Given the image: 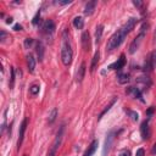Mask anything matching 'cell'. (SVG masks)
Returning a JSON list of instances; mask_svg holds the SVG:
<instances>
[{
  "mask_svg": "<svg viewBox=\"0 0 156 156\" xmlns=\"http://www.w3.org/2000/svg\"><path fill=\"white\" fill-rule=\"evenodd\" d=\"M136 23H138V18H135V17H130L129 20H127V22L117 32H115L110 37V39H108V41L106 44V50L107 51H112V50L117 49L124 41L126 37L134 29V27L136 26Z\"/></svg>",
  "mask_w": 156,
  "mask_h": 156,
  "instance_id": "obj_1",
  "label": "cell"
},
{
  "mask_svg": "<svg viewBox=\"0 0 156 156\" xmlns=\"http://www.w3.org/2000/svg\"><path fill=\"white\" fill-rule=\"evenodd\" d=\"M62 41H61V61L65 66H69L73 58V50L69 43V37L67 30L62 32Z\"/></svg>",
  "mask_w": 156,
  "mask_h": 156,
  "instance_id": "obj_2",
  "label": "cell"
},
{
  "mask_svg": "<svg viewBox=\"0 0 156 156\" xmlns=\"http://www.w3.org/2000/svg\"><path fill=\"white\" fill-rule=\"evenodd\" d=\"M147 27H149V24H147L146 22H144V23L141 24L139 34H138V35L132 40V43H130V45H129V54H134V52L139 49L140 44L143 43V40H144V38H145V34H146Z\"/></svg>",
  "mask_w": 156,
  "mask_h": 156,
  "instance_id": "obj_3",
  "label": "cell"
},
{
  "mask_svg": "<svg viewBox=\"0 0 156 156\" xmlns=\"http://www.w3.org/2000/svg\"><path fill=\"white\" fill-rule=\"evenodd\" d=\"M63 132H65V126L62 124L60 127L56 136H55V140L52 141V144H51V146H50V149L48 151V156H55L56 155V152H57V150H58V147H60V145L62 143V139H63Z\"/></svg>",
  "mask_w": 156,
  "mask_h": 156,
  "instance_id": "obj_4",
  "label": "cell"
},
{
  "mask_svg": "<svg viewBox=\"0 0 156 156\" xmlns=\"http://www.w3.org/2000/svg\"><path fill=\"white\" fill-rule=\"evenodd\" d=\"M119 132H122V129H119L118 132H116V130H111V132H108V134L106 135V139H105V144H104V147H102V156H107V154L110 152V150H111V146H112V143H113V140H115V138H116V135H118V133Z\"/></svg>",
  "mask_w": 156,
  "mask_h": 156,
  "instance_id": "obj_5",
  "label": "cell"
},
{
  "mask_svg": "<svg viewBox=\"0 0 156 156\" xmlns=\"http://www.w3.org/2000/svg\"><path fill=\"white\" fill-rule=\"evenodd\" d=\"M40 32L45 37H51L55 32V23L52 20H45L40 26Z\"/></svg>",
  "mask_w": 156,
  "mask_h": 156,
  "instance_id": "obj_6",
  "label": "cell"
},
{
  "mask_svg": "<svg viewBox=\"0 0 156 156\" xmlns=\"http://www.w3.org/2000/svg\"><path fill=\"white\" fill-rule=\"evenodd\" d=\"M27 124H28V119L27 117H24L20 124V129H18V139H17V149L20 150V147L22 146V143H23V139H24V133H26V129H27Z\"/></svg>",
  "mask_w": 156,
  "mask_h": 156,
  "instance_id": "obj_7",
  "label": "cell"
},
{
  "mask_svg": "<svg viewBox=\"0 0 156 156\" xmlns=\"http://www.w3.org/2000/svg\"><path fill=\"white\" fill-rule=\"evenodd\" d=\"M136 87L143 91L147 90L150 87H151V79L147 77V76H141V77H138L136 78Z\"/></svg>",
  "mask_w": 156,
  "mask_h": 156,
  "instance_id": "obj_8",
  "label": "cell"
},
{
  "mask_svg": "<svg viewBox=\"0 0 156 156\" xmlns=\"http://www.w3.org/2000/svg\"><path fill=\"white\" fill-rule=\"evenodd\" d=\"M150 119H151V118L147 117V119H145V121L140 124V134H141L143 140H149L150 136H151V130H150V127H149Z\"/></svg>",
  "mask_w": 156,
  "mask_h": 156,
  "instance_id": "obj_9",
  "label": "cell"
},
{
  "mask_svg": "<svg viewBox=\"0 0 156 156\" xmlns=\"http://www.w3.org/2000/svg\"><path fill=\"white\" fill-rule=\"evenodd\" d=\"M126 94L127 95H132L134 99H138L140 102H145V100L143 99V93L138 87H128L126 89Z\"/></svg>",
  "mask_w": 156,
  "mask_h": 156,
  "instance_id": "obj_10",
  "label": "cell"
},
{
  "mask_svg": "<svg viewBox=\"0 0 156 156\" xmlns=\"http://www.w3.org/2000/svg\"><path fill=\"white\" fill-rule=\"evenodd\" d=\"M126 65V56L124 54H121L119 58H117V61H115L113 63H111L108 66V69H115V71H121Z\"/></svg>",
  "mask_w": 156,
  "mask_h": 156,
  "instance_id": "obj_11",
  "label": "cell"
},
{
  "mask_svg": "<svg viewBox=\"0 0 156 156\" xmlns=\"http://www.w3.org/2000/svg\"><path fill=\"white\" fill-rule=\"evenodd\" d=\"M96 5H98V1L96 0H91V1H88L84 6V15L85 16H90L94 13L95 9H96Z\"/></svg>",
  "mask_w": 156,
  "mask_h": 156,
  "instance_id": "obj_12",
  "label": "cell"
},
{
  "mask_svg": "<svg viewBox=\"0 0 156 156\" xmlns=\"http://www.w3.org/2000/svg\"><path fill=\"white\" fill-rule=\"evenodd\" d=\"M82 48L84 51H89L90 50V35H89V32H83L82 33Z\"/></svg>",
  "mask_w": 156,
  "mask_h": 156,
  "instance_id": "obj_13",
  "label": "cell"
},
{
  "mask_svg": "<svg viewBox=\"0 0 156 156\" xmlns=\"http://www.w3.org/2000/svg\"><path fill=\"white\" fill-rule=\"evenodd\" d=\"M26 61H27V68H28V72L29 73H34V71H35V58H34V56H33V54H28L27 56H26Z\"/></svg>",
  "mask_w": 156,
  "mask_h": 156,
  "instance_id": "obj_14",
  "label": "cell"
},
{
  "mask_svg": "<svg viewBox=\"0 0 156 156\" xmlns=\"http://www.w3.org/2000/svg\"><path fill=\"white\" fill-rule=\"evenodd\" d=\"M85 71H87L85 62H82L80 66H79V68H78V71H77V76H76V80H77L78 83H80V82L83 80V78H84V76H85Z\"/></svg>",
  "mask_w": 156,
  "mask_h": 156,
  "instance_id": "obj_15",
  "label": "cell"
},
{
  "mask_svg": "<svg viewBox=\"0 0 156 156\" xmlns=\"http://www.w3.org/2000/svg\"><path fill=\"white\" fill-rule=\"evenodd\" d=\"M35 51H37L38 60L39 61H43V58H44V45H43V43L40 40L39 41H35Z\"/></svg>",
  "mask_w": 156,
  "mask_h": 156,
  "instance_id": "obj_16",
  "label": "cell"
},
{
  "mask_svg": "<svg viewBox=\"0 0 156 156\" xmlns=\"http://www.w3.org/2000/svg\"><path fill=\"white\" fill-rule=\"evenodd\" d=\"M117 82L119 84H127V83H129L130 82V74L129 73H122V72H119L117 74Z\"/></svg>",
  "mask_w": 156,
  "mask_h": 156,
  "instance_id": "obj_17",
  "label": "cell"
},
{
  "mask_svg": "<svg viewBox=\"0 0 156 156\" xmlns=\"http://www.w3.org/2000/svg\"><path fill=\"white\" fill-rule=\"evenodd\" d=\"M96 147H98V140H93L91 144H90V145L88 146V149L85 150V152L83 154V156H91V155L95 152Z\"/></svg>",
  "mask_w": 156,
  "mask_h": 156,
  "instance_id": "obj_18",
  "label": "cell"
},
{
  "mask_svg": "<svg viewBox=\"0 0 156 156\" xmlns=\"http://www.w3.org/2000/svg\"><path fill=\"white\" fill-rule=\"evenodd\" d=\"M102 34H104V26L102 24H98L96 26V30H95V43L99 44L101 38H102Z\"/></svg>",
  "mask_w": 156,
  "mask_h": 156,
  "instance_id": "obj_19",
  "label": "cell"
},
{
  "mask_svg": "<svg viewBox=\"0 0 156 156\" xmlns=\"http://www.w3.org/2000/svg\"><path fill=\"white\" fill-rule=\"evenodd\" d=\"M99 58H100V52H99V51H96V52L94 54V56H93L91 65H90V72H91V73L96 69V66H98V63H99Z\"/></svg>",
  "mask_w": 156,
  "mask_h": 156,
  "instance_id": "obj_20",
  "label": "cell"
},
{
  "mask_svg": "<svg viewBox=\"0 0 156 156\" xmlns=\"http://www.w3.org/2000/svg\"><path fill=\"white\" fill-rule=\"evenodd\" d=\"M73 26L77 28V29H82L84 27V20L82 16H76L73 18Z\"/></svg>",
  "mask_w": 156,
  "mask_h": 156,
  "instance_id": "obj_21",
  "label": "cell"
},
{
  "mask_svg": "<svg viewBox=\"0 0 156 156\" xmlns=\"http://www.w3.org/2000/svg\"><path fill=\"white\" fill-rule=\"evenodd\" d=\"M116 101H117V98H113V99L110 101V104H108V105H107V106L104 108V111H102V112L99 115V117H98V121H100V119L102 118V116H104V115H105V113H106V112H107V111H108V110H110V108H111V107L115 105V102H116Z\"/></svg>",
  "mask_w": 156,
  "mask_h": 156,
  "instance_id": "obj_22",
  "label": "cell"
},
{
  "mask_svg": "<svg viewBox=\"0 0 156 156\" xmlns=\"http://www.w3.org/2000/svg\"><path fill=\"white\" fill-rule=\"evenodd\" d=\"M56 117H57V108L56 107H54L50 112H49V117H48V122L51 124V123H54L55 122V119H56Z\"/></svg>",
  "mask_w": 156,
  "mask_h": 156,
  "instance_id": "obj_23",
  "label": "cell"
},
{
  "mask_svg": "<svg viewBox=\"0 0 156 156\" xmlns=\"http://www.w3.org/2000/svg\"><path fill=\"white\" fill-rule=\"evenodd\" d=\"M9 85H10V89H12L13 85H15V68L12 66L10 67V82H9Z\"/></svg>",
  "mask_w": 156,
  "mask_h": 156,
  "instance_id": "obj_24",
  "label": "cell"
},
{
  "mask_svg": "<svg viewBox=\"0 0 156 156\" xmlns=\"http://www.w3.org/2000/svg\"><path fill=\"white\" fill-rule=\"evenodd\" d=\"M39 91H40V87H39L38 84H32V85L29 87V93H30L33 96H37V95L39 94Z\"/></svg>",
  "mask_w": 156,
  "mask_h": 156,
  "instance_id": "obj_25",
  "label": "cell"
},
{
  "mask_svg": "<svg viewBox=\"0 0 156 156\" xmlns=\"http://www.w3.org/2000/svg\"><path fill=\"white\" fill-rule=\"evenodd\" d=\"M126 112L128 113V116H129L134 122H136V121L139 119V113H138L136 111H133V110H128V108H126Z\"/></svg>",
  "mask_w": 156,
  "mask_h": 156,
  "instance_id": "obj_26",
  "label": "cell"
},
{
  "mask_svg": "<svg viewBox=\"0 0 156 156\" xmlns=\"http://www.w3.org/2000/svg\"><path fill=\"white\" fill-rule=\"evenodd\" d=\"M34 44H35L34 39H32V38H26V39H24V48H26V49L32 48Z\"/></svg>",
  "mask_w": 156,
  "mask_h": 156,
  "instance_id": "obj_27",
  "label": "cell"
},
{
  "mask_svg": "<svg viewBox=\"0 0 156 156\" xmlns=\"http://www.w3.org/2000/svg\"><path fill=\"white\" fill-rule=\"evenodd\" d=\"M132 2H133V5H134L135 7H138L141 12H144V11H143V6H144V2H143V1H140V0H133Z\"/></svg>",
  "mask_w": 156,
  "mask_h": 156,
  "instance_id": "obj_28",
  "label": "cell"
},
{
  "mask_svg": "<svg viewBox=\"0 0 156 156\" xmlns=\"http://www.w3.org/2000/svg\"><path fill=\"white\" fill-rule=\"evenodd\" d=\"M39 17H40V10H39V11L37 12V15L33 17V21H32L33 26H37V24H38V22H39V20H38V18H39Z\"/></svg>",
  "mask_w": 156,
  "mask_h": 156,
  "instance_id": "obj_29",
  "label": "cell"
},
{
  "mask_svg": "<svg viewBox=\"0 0 156 156\" xmlns=\"http://www.w3.org/2000/svg\"><path fill=\"white\" fill-rule=\"evenodd\" d=\"M6 115H7V110H5V111H4V121H2L1 132H4V130H5V128H6Z\"/></svg>",
  "mask_w": 156,
  "mask_h": 156,
  "instance_id": "obj_30",
  "label": "cell"
},
{
  "mask_svg": "<svg viewBox=\"0 0 156 156\" xmlns=\"http://www.w3.org/2000/svg\"><path fill=\"white\" fill-rule=\"evenodd\" d=\"M118 156H130V151H129V150H127V149H123V150H121V151H119Z\"/></svg>",
  "mask_w": 156,
  "mask_h": 156,
  "instance_id": "obj_31",
  "label": "cell"
},
{
  "mask_svg": "<svg viewBox=\"0 0 156 156\" xmlns=\"http://www.w3.org/2000/svg\"><path fill=\"white\" fill-rule=\"evenodd\" d=\"M135 156H145V150H144L143 147L138 149V150H136V154H135Z\"/></svg>",
  "mask_w": 156,
  "mask_h": 156,
  "instance_id": "obj_32",
  "label": "cell"
},
{
  "mask_svg": "<svg viewBox=\"0 0 156 156\" xmlns=\"http://www.w3.org/2000/svg\"><path fill=\"white\" fill-rule=\"evenodd\" d=\"M6 35H7V34H6V32H5V30H1V32H0V41H1V43H4V41H5Z\"/></svg>",
  "mask_w": 156,
  "mask_h": 156,
  "instance_id": "obj_33",
  "label": "cell"
},
{
  "mask_svg": "<svg viewBox=\"0 0 156 156\" xmlns=\"http://www.w3.org/2000/svg\"><path fill=\"white\" fill-rule=\"evenodd\" d=\"M154 111H155V107H154V106H151V107H150V108L146 111V115H147V117H150V118H151V116H152Z\"/></svg>",
  "mask_w": 156,
  "mask_h": 156,
  "instance_id": "obj_34",
  "label": "cell"
},
{
  "mask_svg": "<svg viewBox=\"0 0 156 156\" xmlns=\"http://www.w3.org/2000/svg\"><path fill=\"white\" fill-rule=\"evenodd\" d=\"M72 1H69V0H66V1H55V4L56 5H67V4H71Z\"/></svg>",
  "mask_w": 156,
  "mask_h": 156,
  "instance_id": "obj_35",
  "label": "cell"
},
{
  "mask_svg": "<svg viewBox=\"0 0 156 156\" xmlns=\"http://www.w3.org/2000/svg\"><path fill=\"white\" fill-rule=\"evenodd\" d=\"M151 155H156V143L152 145V149H151Z\"/></svg>",
  "mask_w": 156,
  "mask_h": 156,
  "instance_id": "obj_36",
  "label": "cell"
},
{
  "mask_svg": "<svg viewBox=\"0 0 156 156\" xmlns=\"http://www.w3.org/2000/svg\"><path fill=\"white\" fill-rule=\"evenodd\" d=\"M13 29H15V30H22V26H21V24H15Z\"/></svg>",
  "mask_w": 156,
  "mask_h": 156,
  "instance_id": "obj_37",
  "label": "cell"
},
{
  "mask_svg": "<svg viewBox=\"0 0 156 156\" xmlns=\"http://www.w3.org/2000/svg\"><path fill=\"white\" fill-rule=\"evenodd\" d=\"M12 22H13V18H12V17H7V18H6V23H7V24H11Z\"/></svg>",
  "mask_w": 156,
  "mask_h": 156,
  "instance_id": "obj_38",
  "label": "cell"
},
{
  "mask_svg": "<svg viewBox=\"0 0 156 156\" xmlns=\"http://www.w3.org/2000/svg\"><path fill=\"white\" fill-rule=\"evenodd\" d=\"M154 40L156 41V30H155V33H154Z\"/></svg>",
  "mask_w": 156,
  "mask_h": 156,
  "instance_id": "obj_39",
  "label": "cell"
},
{
  "mask_svg": "<svg viewBox=\"0 0 156 156\" xmlns=\"http://www.w3.org/2000/svg\"><path fill=\"white\" fill-rule=\"evenodd\" d=\"M23 156H27V155H23Z\"/></svg>",
  "mask_w": 156,
  "mask_h": 156,
  "instance_id": "obj_40",
  "label": "cell"
}]
</instances>
